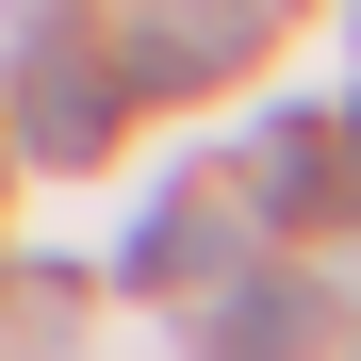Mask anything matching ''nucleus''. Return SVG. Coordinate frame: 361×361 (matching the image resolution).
I'll return each mask as SVG.
<instances>
[{"label":"nucleus","mask_w":361,"mask_h":361,"mask_svg":"<svg viewBox=\"0 0 361 361\" xmlns=\"http://www.w3.org/2000/svg\"><path fill=\"white\" fill-rule=\"evenodd\" d=\"M329 329V295H295V279H263V295H214V345H312Z\"/></svg>","instance_id":"nucleus-5"},{"label":"nucleus","mask_w":361,"mask_h":361,"mask_svg":"<svg viewBox=\"0 0 361 361\" xmlns=\"http://www.w3.org/2000/svg\"><path fill=\"white\" fill-rule=\"evenodd\" d=\"M230 247H247V230H230L214 197H164V214L132 230V279H180V263H230Z\"/></svg>","instance_id":"nucleus-4"},{"label":"nucleus","mask_w":361,"mask_h":361,"mask_svg":"<svg viewBox=\"0 0 361 361\" xmlns=\"http://www.w3.org/2000/svg\"><path fill=\"white\" fill-rule=\"evenodd\" d=\"M17 148L33 164H99L115 148V66L82 33H33V66H17Z\"/></svg>","instance_id":"nucleus-2"},{"label":"nucleus","mask_w":361,"mask_h":361,"mask_svg":"<svg viewBox=\"0 0 361 361\" xmlns=\"http://www.w3.org/2000/svg\"><path fill=\"white\" fill-rule=\"evenodd\" d=\"M329 180H345V132H329V115H263V132H247V214H329Z\"/></svg>","instance_id":"nucleus-3"},{"label":"nucleus","mask_w":361,"mask_h":361,"mask_svg":"<svg viewBox=\"0 0 361 361\" xmlns=\"http://www.w3.org/2000/svg\"><path fill=\"white\" fill-rule=\"evenodd\" d=\"M247 49H263V0H132V33L99 66H115V99H180V82L247 66Z\"/></svg>","instance_id":"nucleus-1"}]
</instances>
